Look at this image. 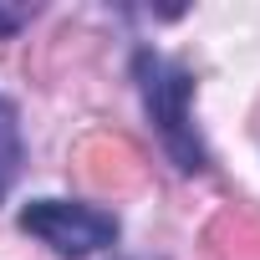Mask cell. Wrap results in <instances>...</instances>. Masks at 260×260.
Here are the masks:
<instances>
[{
	"mask_svg": "<svg viewBox=\"0 0 260 260\" xmlns=\"http://www.w3.org/2000/svg\"><path fill=\"white\" fill-rule=\"evenodd\" d=\"M127 82H133V92H138L143 122H148L153 143L164 148V158H169L184 179L209 174V169H214V153H209V143H204V127H199V112H194V102H199V77H194L179 56H169V51L138 41L133 56H127Z\"/></svg>",
	"mask_w": 260,
	"mask_h": 260,
	"instance_id": "cell-1",
	"label": "cell"
},
{
	"mask_svg": "<svg viewBox=\"0 0 260 260\" xmlns=\"http://www.w3.org/2000/svg\"><path fill=\"white\" fill-rule=\"evenodd\" d=\"M21 235H31L36 245H46L56 260H92V255H107L122 235V219L102 204H87V199H56V194H36L21 204L16 214Z\"/></svg>",
	"mask_w": 260,
	"mask_h": 260,
	"instance_id": "cell-2",
	"label": "cell"
},
{
	"mask_svg": "<svg viewBox=\"0 0 260 260\" xmlns=\"http://www.w3.org/2000/svg\"><path fill=\"white\" fill-rule=\"evenodd\" d=\"M26 174V133H21V107L0 92V204Z\"/></svg>",
	"mask_w": 260,
	"mask_h": 260,
	"instance_id": "cell-3",
	"label": "cell"
},
{
	"mask_svg": "<svg viewBox=\"0 0 260 260\" xmlns=\"http://www.w3.org/2000/svg\"><path fill=\"white\" fill-rule=\"evenodd\" d=\"M36 16H41V6H11V0H0V41H16Z\"/></svg>",
	"mask_w": 260,
	"mask_h": 260,
	"instance_id": "cell-4",
	"label": "cell"
},
{
	"mask_svg": "<svg viewBox=\"0 0 260 260\" xmlns=\"http://www.w3.org/2000/svg\"><path fill=\"white\" fill-rule=\"evenodd\" d=\"M112 260H169V255H112Z\"/></svg>",
	"mask_w": 260,
	"mask_h": 260,
	"instance_id": "cell-5",
	"label": "cell"
}]
</instances>
